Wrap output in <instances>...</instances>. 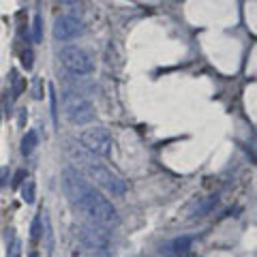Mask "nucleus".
Here are the masks:
<instances>
[{
	"label": "nucleus",
	"instance_id": "nucleus-6",
	"mask_svg": "<svg viewBox=\"0 0 257 257\" xmlns=\"http://www.w3.org/2000/svg\"><path fill=\"white\" fill-rule=\"evenodd\" d=\"M60 62H62L64 69L71 71V73H75V75H88V73H92V69H94L90 54H88L86 50H82V47H77V45L62 47L60 50Z\"/></svg>",
	"mask_w": 257,
	"mask_h": 257
},
{
	"label": "nucleus",
	"instance_id": "nucleus-4",
	"mask_svg": "<svg viewBox=\"0 0 257 257\" xmlns=\"http://www.w3.org/2000/svg\"><path fill=\"white\" fill-rule=\"evenodd\" d=\"M62 107H64V116L73 124L90 122L92 114H94L92 103L88 101L82 92H75V90H67L62 94Z\"/></svg>",
	"mask_w": 257,
	"mask_h": 257
},
{
	"label": "nucleus",
	"instance_id": "nucleus-16",
	"mask_svg": "<svg viewBox=\"0 0 257 257\" xmlns=\"http://www.w3.org/2000/svg\"><path fill=\"white\" fill-rule=\"evenodd\" d=\"M30 238H32V242H37V240L41 238V216H35V221H32Z\"/></svg>",
	"mask_w": 257,
	"mask_h": 257
},
{
	"label": "nucleus",
	"instance_id": "nucleus-9",
	"mask_svg": "<svg viewBox=\"0 0 257 257\" xmlns=\"http://www.w3.org/2000/svg\"><path fill=\"white\" fill-rule=\"evenodd\" d=\"M191 242H193L191 236H180V238H176L174 242L170 244V248H172L174 255H182V253H187L191 248Z\"/></svg>",
	"mask_w": 257,
	"mask_h": 257
},
{
	"label": "nucleus",
	"instance_id": "nucleus-15",
	"mask_svg": "<svg viewBox=\"0 0 257 257\" xmlns=\"http://www.w3.org/2000/svg\"><path fill=\"white\" fill-rule=\"evenodd\" d=\"M11 82H13V96H20L24 92V88H26V82H24V77H20L18 73H11Z\"/></svg>",
	"mask_w": 257,
	"mask_h": 257
},
{
	"label": "nucleus",
	"instance_id": "nucleus-5",
	"mask_svg": "<svg viewBox=\"0 0 257 257\" xmlns=\"http://www.w3.org/2000/svg\"><path fill=\"white\" fill-rule=\"evenodd\" d=\"M79 144L92 155H99V157H109L111 152V135L105 126H90V128H84L82 133L77 135Z\"/></svg>",
	"mask_w": 257,
	"mask_h": 257
},
{
	"label": "nucleus",
	"instance_id": "nucleus-21",
	"mask_svg": "<svg viewBox=\"0 0 257 257\" xmlns=\"http://www.w3.org/2000/svg\"><path fill=\"white\" fill-rule=\"evenodd\" d=\"M28 257H39V255H37V253H30V255H28Z\"/></svg>",
	"mask_w": 257,
	"mask_h": 257
},
{
	"label": "nucleus",
	"instance_id": "nucleus-17",
	"mask_svg": "<svg viewBox=\"0 0 257 257\" xmlns=\"http://www.w3.org/2000/svg\"><path fill=\"white\" fill-rule=\"evenodd\" d=\"M22 64L26 67V71L32 69V52H30V50H26V52L22 54Z\"/></svg>",
	"mask_w": 257,
	"mask_h": 257
},
{
	"label": "nucleus",
	"instance_id": "nucleus-20",
	"mask_svg": "<svg viewBox=\"0 0 257 257\" xmlns=\"http://www.w3.org/2000/svg\"><path fill=\"white\" fill-rule=\"evenodd\" d=\"M62 3H69V5H73V3H77V0H62Z\"/></svg>",
	"mask_w": 257,
	"mask_h": 257
},
{
	"label": "nucleus",
	"instance_id": "nucleus-11",
	"mask_svg": "<svg viewBox=\"0 0 257 257\" xmlns=\"http://www.w3.org/2000/svg\"><path fill=\"white\" fill-rule=\"evenodd\" d=\"M37 144H39L37 133H35V131H28L26 135H24V140H22V155H24V157L32 155V150H35Z\"/></svg>",
	"mask_w": 257,
	"mask_h": 257
},
{
	"label": "nucleus",
	"instance_id": "nucleus-3",
	"mask_svg": "<svg viewBox=\"0 0 257 257\" xmlns=\"http://www.w3.org/2000/svg\"><path fill=\"white\" fill-rule=\"evenodd\" d=\"M77 240L88 253L94 257H111L114 255V242L105 227L94 223H84L77 227Z\"/></svg>",
	"mask_w": 257,
	"mask_h": 257
},
{
	"label": "nucleus",
	"instance_id": "nucleus-2",
	"mask_svg": "<svg viewBox=\"0 0 257 257\" xmlns=\"http://www.w3.org/2000/svg\"><path fill=\"white\" fill-rule=\"evenodd\" d=\"M73 157L79 161V165L84 167L88 178H90L96 187H101L103 191H107L109 195H114V197H122L126 193V182L120 178L111 167L101 163V161H96L92 155H88L84 150H73Z\"/></svg>",
	"mask_w": 257,
	"mask_h": 257
},
{
	"label": "nucleus",
	"instance_id": "nucleus-13",
	"mask_svg": "<svg viewBox=\"0 0 257 257\" xmlns=\"http://www.w3.org/2000/svg\"><path fill=\"white\" fill-rule=\"evenodd\" d=\"M41 39H43V18L41 15H37L35 24H32V41L41 43Z\"/></svg>",
	"mask_w": 257,
	"mask_h": 257
},
{
	"label": "nucleus",
	"instance_id": "nucleus-14",
	"mask_svg": "<svg viewBox=\"0 0 257 257\" xmlns=\"http://www.w3.org/2000/svg\"><path fill=\"white\" fill-rule=\"evenodd\" d=\"M22 197H24V202H26V204L35 202V182H32V180L24 182V187H22Z\"/></svg>",
	"mask_w": 257,
	"mask_h": 257
},
{
	"label": "nucleus",
	"instance_id": "nucleus-1",
	"mask_svg": "<svg viewBox=\"0 0 257 257\" xmlns=\"http://www.w3.org/2000/svg\"><path fill=\"white\" fill-rule=\"evenodd\" d=\"M62 187H64V193H67L71 206L82 216H86L90 223L101 225V227L118 225L120 216H118V210L114 208V204H111L107 197H103L77 170H73V167L64 170Z\"/></svg>",
	"mask_w": 257,
	"mask_h": 257
},
{
	"label": "nucleus",
	"instance_id": "nucleus-10",
	"mask_svg": "<svg viewBox=\"0 0 257 257\" xmlns=\"http://www.w3.org/2000/svg\"><path fill=\"white\" fill-rule=\"evenodd\" d=\"M7 246H9V255L7 257H20V248H22V242L15 238V229H7Z\"/></svg>",
	"mask_w": 257,
	"mask_h": 257
},
{
	"label": "nucleus",
	"instance_id": "nucleus-18",
	"mask_svg": "<svg viewBox=\"0 0 257 257\" xmlns=\"http://www.w3.org/2000/svg\"><path fill=\"white\" fill-rule=\"evenodd\" d=\"M9 182V167H0V189Z\"/></svg>",
	"mask_w": 257,
	"mask_h": 257
},
{
	"label": "nucleus",
	"instance_id": "nucleus-12",
	"mask_svg": "<svg viewBox=\"0 0 257 257\" xmlns=\"http://www.w3.org/2000/svg\"><path fill=\"white\" fill-rule=\"evenodd\" d=\"M214 204H216V195H210V197H206L202 204H199L197 208H195V212H193L191 216H204V214H208L214 208Z\"/></svg>",
	"mask_w": 257,
	"mask_h": 257
},
{
	"label": "nucleus",
	"instance_id": "nucleus-8",
	"mask_svg": "<svg viewBox=\"0 0 257 257\" xmlns=\"http://www.w3.org/2000/svg\"><path fill=\"white\" fill-rule=\"evenodd\" d=\"M43 214V240H45V251L47 255H54V248H56V240H54V229H52V221H50V214L41 212Z\"/></svg>",
	"mask_w": 257,
	"mask_h": 257
},
{
	"label": "nucleus",
	"instance_id": "nucleus-7",
	"mask_svg": "<svg viewBox=\"0 0 257 257\" xmlns=\"http://www.w3.org/2000/svg\"><path fill=\"white\" fill-rule=\"evenodd\" d=\"M84 35V24L73 15H60L54 22V37L58 41H71Z\"/></svg>",
	"mask_w": 257,
	"mask_h": 257
},
{
	"label": "nucleus",
	"instance_id": "nucleus-19",
	"mask_svg": "<svg viewBox=\"0 0 257 257\" xmlns=\"http://www.w3.org/2000/svg\"><path fill=\"white\" fill-rule=\"evenodd\" d=\"M24 178H28V174H26V170H20L18 174H15V178H13V184H15V187H20V184L24 182Z\"/></svg>",
	"mask_w": 257,
	"mask_h": 257
}]
</instances>
